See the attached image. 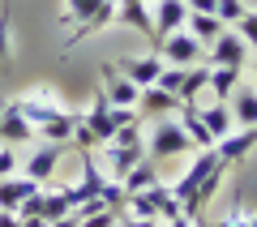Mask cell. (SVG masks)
<instances>
[{"label":"cell","instance_id":"6da1fadb","mask_svg":"<svg viewBox=\"0 0 257 227\" xmlns=\"http://www.w3.org/2000/svg\"><path fill=\"white\" fill-rule=\"evenodd\" d=\"M150 52H159V43H163L167 35H176V30H184V22H189V5L184 0H155V13H150Z\"/></svg>","mask_w":257,"mask_h":227},{"label":"cell","instance_id":"7a4b0ae2","mask_svg":"<svg viewBox=\"0 0 257 227\" xmlns=\"http://www.w3.org/2000/svg\"><path fill=\"white\" fill-rule=\"evenodd\" d=\"M189 133H184V125L180 120H172V116H163L155 125V133H150V142H146V150L155 159H172V155H184V150H189Z\"/></svg>","mask_w":257,"mask_h":227},{"label":"cell","instance_id":"3957f363","mask_svg":"<svg viewBox=\"0 0 257 227\" xmlns=\"http://www.w3.org/2000/svg\"><path fill=\"white\" fill-rule=\"evenodd\" d=\"M18 107H22V116L35 125V133H39L43 125H56L60 116H69V107H60V99H56L52 90H30V94H22Z\"/></svg>","mask_w":257,"mask_h":227},{"label":"cell","instance_id":"277c9868","mask_svg":"<svg viewBox=\"0 0 257 227\" xmlns=\"http://www.w3.org/2000/svg\"><path fill=\"white\" fill-rule=\"evenodd\" d=\"M103 150V167H107V180H120L124 172H133V167L142 163V155H146V142H133V146H124V142H103L99 146Z\"/></svg>","mask_w":257,"mask_h":227},{"label":"cell","instance_id":"5b68a950","mask_svg":"<svg viewBox=\"0 0 257 227\" xmlns=\"http://www.w3.org/2000/svg\"><path fill=\"white\" fill-rule=\"evenodd\" d=\"M159 56H163V64H180V69H189V64H197L206 56V47L197 43L189 30H176V35H167L163 43H159Z\"/></svg>","mask_w":257,"mask_h":227},{"label":"cell","instance_id":"8992f818","mask_svg":"<svg viewBox=\"0 0 257 227\" xmlns=\"http://www.w3.org/2000/svg\"><path fill=\"white\" fill-rule=\"evenodd\" d=\"M64 150H69V142H39V146H35V155L22 163V176H30L35 184H43L47 176L56 172V163H60Z\"/></svg>","mask_w":257,"mask_h":227},{"label":"cell","instance_id":"52a82bcc","mask_svg":"<svg viewBox=\"0 0 257 227\" xmlns=\"http://www.w3.org/2000/svg\"><path fill=\"white\" fill-rule=\"evenodd\" d=\"M116 69L124 73V77L138 86V90H146V86L159 82V73H163L167 64H163V56H159V52H146V56H128V60H120Z\"/></svg>","mask_w":257,"mask_h":227},{"label":"cell","instance_id":"ba28073f","mask_svg":"<svg viewBox=\"0 0 257 227\" xmlns=\"http://www.w3.org/2000/svg\"><path fill=\"white\" fill-rule=\"evenodd\" d=\"M206 60H210V69H214V64H236V69H244V60H248V43L227 26L210 47H206Z\"/></svg>","mask_w":257,"mask_h":227},{"label":"cell","instance_id":"9c48e42d","mask_svg":"<svg viewBox=\"0 0 257 227\" xmlns=\"http://www.w3.org/2000/svg\"><path fill=\"white\" fill-rule=\"evenodd\" d=\"M0 142L5 146H22V142H35V125L22 116L18 99H9L0 107Z\"/></svg>","mask_w":257,"mask_h":227},{"label":"cell","instance_id":"30bf717a","mask_svg":"<svg viewBox=\"0 0 257 227\" xmlns=\"http://www.w3.org/2000/svg\"><path fill=\"white\" fill-rule=\"evenodd\" d=\"M82 125H86V133L94 137V146H103V142H111V137H116V120H111L107 94H99V99L90 103V111L82 116Z\"/></svg>","mask_w":257,"mask_h":227},{"label":"cell","instance_id":"8fae6325","mask_svg":"<svg viewBox=\"0 0 257 227\" xmlns=\"http://www.w3.org/2000/svg\"><path fill=\"white\" fill-rule=\"evenodd\" d=\"M103 94H107L111 107H138V94H142V90L128 82L116 64H107V69H103Z\"/></svg>","mask_w":257,"mask_h":227},{"label":"cell","instance_id":"7c38bea8","mask_svg":"<svg viewBox=\"0 0 257 227\" xmlns=\"http://www.w3.org/2000/svg\"><path fill=\"white\" fill-rule=\"evenodd\" d=\"M253 146H257V129H231V133L223 137V142L214 146V150H219L223 167H231V163H244Z\"/></svg>","mask_w":257,"mask_h":227},{"label":"cell","instance_id":"4fadbf2b","mask_svg":"<svg viewBox=\"0 0 257 227\" xmlns=\"http://www.w3.org/2000/svg\"><path fill=\"white\" fill-rule=\"evenodd\" d=\"M227 107H231V116H236V129H257V86L240 82L236 90H231Z\"/></svg>","mask_w":257,"mask_h":227},{"label":"cell","instance_id":"5bb4252c","mask_svg":"<svg viewBox=\"0 0 257 227\" xmlns=\"http://www.w3.org/2000/svg\"><path fill=\"white\" fill-rule=\"evenodd\" d=\"M176 120L184 125V133H189V142L197 146V150H210V133H206V125H202V103H180L176 107Z\"/></svg>","mask_w":257,"mask_h":227},{"label":"cell","instance_id":"9a60e30c","mask_svg":"<svg viewBox=\"0 0 257 227\" xmlns=\"http://www.w3.org/2000/svg\"><path fill=\"white\" fill-rule=\"evenodd\" d=\"M202 125H206V133H210V142L219 146L223 137L236 129V116H231L227 103H210V107H202Z\"/></svg>","mask_w":257,"mask_h":227},{"label":"cell","instance_id":"2e32d148","mask_svg":"<svg viewBox=\"0 0 257 227\" xmlns=\"http://www.w3.org/2000/svg\"><path fill=\"white\" fill-rule=\"evenodd\" d=\"M30 193H39V184L30 176H5L0 180V210H18Z\"/></svg>","mask_w":257,"mask_h":227},{"label":"cell","instance_id":"e0dca14e","mask_svg":"<svg viewBox=\"0 0 257 227\" xmlns=\"http://www.w3.org/2000/svg\"><path fill=\"white\" fill-rule=\"evenodd\" d=\"M180 107V99L176 94H167L163 86H146V90L138 94V111H150V116H167V111Z\"/></svg>","mask_w":257,"mask_h":227},{"label":"cell","instance_id":"ac0fdd59","mask_svg":"<svg viewBox=\"0 0 257 227\" xmlns=\"http://www.w3.org/2000/svg\"><path fill=\"white\" fill-rule=\"evenodd\" d=\"M184 30H189V35L197 39V43H206V47H210V43H214V39H219L223 30H227V26H223V22L214 18V13H189Z\"/></svg>","mask_w":257,"mask_h":227},{"label":"cell","instance_id":"d6986e66","mask_svg":"<svg viewBox=\"0 0 257 227\" xmlns=\"http://www.w3.org/2000/svg\"><path fill=\"white\" fill-rule=\"evenodd\" d=\"M116 22H124V26H138L146 39H150V26H155V22H150V9L142 5V0H116Z\"/></svg>","mask_w":257,"mask_h":227},{"label":"cell","instance_id":"ffe728a7","mask_svg":"<svg viewBox=\"0 0 257 227\" xmlns=\"http://www.w3.org/2000/svg\"><path fill=\"white\" fill-rule=\"evenodd\" d=\"M236 86H240V69H236V64H214V69H210V90H214V103H227Z\"/></svg>","mask_w":257,"mask_h":227},{"label":"cell","instance_id":"44dd1931","mask_svg":"<svg viewBox=\"0 0 257 227\" xmlns=\"http://www.w3.org/2000/svg\"><path fill=\"white\" fill-rule=\"evenodd\" d=\"M99 5H103V0H69V5H64V13H60V26H64V30L86 26V22L99 13Z\"/></svg>","mask_w":257,"mask_h":227},{"label":"cell","instance_id":"7402d4cb","mask_svg":"<svg viewBox=\"0 0 257 227\" xmlns=\"http://www.w3.org/2000/svg\"><path fill=\"white\" fill-rule=\"evenodd\" d=\"M120 184H124V193H146V189H155V184H159V172L150 163H138L133 172L120 176Z\"/></svg>","mask_w":257,"mask_h":227},{"label":"cell","instance_id":"603a6c76","mask_svg":"<svg viewBox=\"0 0 257 227\" xmlns=\"http://www.w3.org/2000/svg\"><path fill=\"white\" fill-rule=\"evenodd\" d=\"M210 86V69H184V82H180V103H197V94Z\"/></svg>","mask_w":257,"mask_h":227},{"label":"cell","instance_id":"cb8c5ba5","mask_svg":"<svg viewBox=\"0 0 257 227\" xmlns=\"http://www.w3.org/2000/svg\"><path fill=\"white\" fill-rule=\"evenodd\" d=\"M244 13H248V9L240 5V0H219V9H214V18H219L223 26H236V22L244 18Z\"/></svg>","mask_w":257,"mask_h":227},{"label":"cell","instance_id":"d4e9b609","mask_svg":"<svg viewBox=\"0 0 257 227\" xmlns=\"http://www.w3.org/2000/svg\"><path fill=\"white\" fill-rule=\"evenodd\" d=\"M22 167V159H18V146H0V180L5 176H13Z\"/></svg>","mask_w":257,"mask_h":227},{"label":"cell","instance_id":"484cf974","mask_svg":"<svg viewBox=\"0 0 257 227\" xmlns=\"http://www.w3.org/2000/svg\"><path fill=\"white\" fill-rule=\"evenodd\" d=\"M82 227H116V210H99V214H86Z\"/></svg>","mask_w":257,"mask_h":227},{"label":"cell","instance_id":"4316f807","mask_svg":"<svg viewBox=\"0 0 257 227\" xmlns=\"http://www.w3.org/2000/svg\"><path fill=\"white\" fill-rule=\"evenodd\" d=\"M116 227H159V218H133L128 210H116Z\"/></svg>","mask_w":257,"mask_h":227},{"label":"cell","instance_id":"83f0119b","mask_svg":"<svg viewBox=\"0 0 257 227\" xmlns=\"http://www.w3.org/2000/svg\"><path fill=\"white\" fill-rule=\"evenodd\" d=\"M9 60V9L0 13V64Z\"/></svg>","mask_w":257,"mask_h":227},{"label":"cell","instance_id":"f1b7e54d","mask_svg":"<svg viewBox=\"0 0 257 227\" xmlns=\"http://www.w3.org/2000/svg\"><path fill=\"white\" fill-rule=\"evenodd\" d=\"M189 5V13H214L219 9V0H184Z\"/></svg>","mask_w":257,"mask_h":227},{"label":"cell","instance_id":"f546056e","mask_svg":"<svg viewBox=\"0 0 257 227\" xmlns=\"http://www.w3.org/2000/svg\"><path fill=\"white\" fill-rule=\"evenodd\" d=\"M0 227H22V214L18 210H0Z\"/></svg>","mask_w":257,"mask_h":227},{"label":"cell","instance_id":"4dcf8cb0","mask_svg":"<svg viewBox=\"0 0 257 227\" xmlns=\"http://www.w3.org/2000/svg\"><path fill=\"white\" fill-rule=\"evenodd\" d=\"M163 227H202V218H189V214H176L172 223H163Z\"/></svg>","mask_w":257,"mask_h":227},{"label":"cell","instance_id":"1f68e13d","mask_svg":"<svg viewBox=\"0 0 257 227\" xmlns=\"http://www.w3.org/2000/svg\"><path fill=\"white\" fill-rule=\"evenodd\" d=\"M47 227H82V218H77V214H64V218H56V223H47Z\"/></svg>","mask_w":257,"mask_h":227},{"label":"cell","instance_id":"d6a6232c","mask_svg":"<svg viewBox=\"0 0 257 227\" xmlns=\"http://www.w3.org/2000/svg\"><path fill=\"white\" fill-rule=\"evenodd\" d=\"M253 73H257V60H253Z\"/></svg>","mask_w":257,"mask_h":227}]
</instances>
